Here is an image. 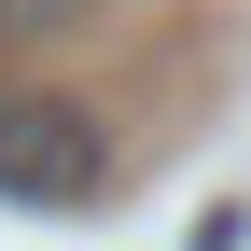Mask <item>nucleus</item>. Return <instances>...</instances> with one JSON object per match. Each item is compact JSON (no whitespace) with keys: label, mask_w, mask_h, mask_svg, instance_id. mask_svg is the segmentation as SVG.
<instances>
[{"label":"nucleus","mask_w":251,"mask_h":251,"mask_svg":"<svg viewBox=\"0 0 251 251\" xmlns=\"http://www.w3.org/2000/svg\"><path fill=\"white\" fill-rule=\"evenodd\" d=\"M196 251H251V224H237V209H209V224H196Z\"/></svg>","instance_id":"nucleus-3"},{"label":"nucleus","mask_w":251,"mask_h":251,"mask_svg":"<svg viewBox=\"0 0 251 251\" xmlns=\"http://www.w3.org/2000/svg\"><path fill=\"white\" fill-rule=\"evenodd\" d=\"M0 196L14 209H84L112 196V126L56 84H0Z\"/></svg>","instance_id":"nucleus-1"},{"label":"nucleus","mask_w":251,"mask_h":251,"mask_svg":"<svg viewBox=\"0 0 251 251\" xmlns=\"http://www.w3.org/2000/svg\"><path fill=\"white\" fill-rule=\"evenodd\" d=\"M56 28H98V0H0V42H56Z\"/></svg>","instance_id":"nucleus-2"}]
</instances>
